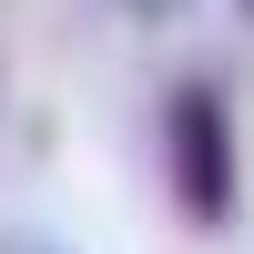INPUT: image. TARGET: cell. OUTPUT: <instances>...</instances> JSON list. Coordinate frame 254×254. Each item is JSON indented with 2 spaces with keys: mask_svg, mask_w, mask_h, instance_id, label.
Listing matches in <instances>:
<instances>
[{
  "mask_svg": "<svg viewBox=\"0 0 254 254\" xmlns=\"http://www.w3.org/2000/svg\"><path fill=\"white\" fill-rule=\"evenodd\" d=\"M10 254H61V244H10Z\"/></svg>",
  "mask_w": 254,
  "mask_h": 254,
  "instance_id": "cell-4",
  "label": "cell"
},
{
  "mask_svg": "<svg viewBox=\"0 0 254 254\" xmlns=\"http://www.w3.org/2000/svg\"><path fill=\"white\" fill-rule=\"evenodd\" d=\"M112 10H122V20H142V31H173L193 0H112Z\"/></svg>",
  "mask_w": 254,
  "mask_h": 254,
  "instance_id": "cell-2",
  "label": "cell"
},
{
  "mask_svg": "<svg viewBox=\"0 0 254 254\" xmlns=\"http://www.w3.org/2000/svg\"><path fill=\"white\" fill-rule=\"evenodd\" d=\"M163 183H173V214L193 234H224L244 214V163H234V102L214 71H183L163 92Z\"/></svg>",
  "mask_w": 254,
  "mask_h": 254,
  "instance_id": "cell-1",
  "label": "cell"
},
{
  "mask_svg": "<svg viewBox=\"0 0 254 254\" xmlns=\"http://www.w3.org/2000/svg\"><path fill=\"white\" fill-rule=\"evenodd\" d=\"M234 20H244V31H254V0H234Z\"/></svg>",
  "mask_w": 254,
  "mask_h": 254,
  "instance_id": "cell-3",
  "label": "cell"
}]
</instances>
